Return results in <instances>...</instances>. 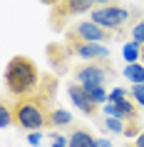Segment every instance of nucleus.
<instances>
[{
	"label": "nucleus",
	"instance_id": "nucleus-24",
	"mask_svg": "<svg viewBox=\"0 0 144 147\" xmlns=\"http://www.w3.org/2000/svg\"><path fill=\"white\" fill-rule=\"evenodd\" d=\"M134 147H144V132H139V137L134 140Z\"/></svg>",
	"mask_w": 144,
	"mask_h": 147
},
{
	"label": "nucleus",
	"instance_id": "nucleus-25",
	"mask_svg": "<svg viewBox=\"0 0 144 147\" xmlns=\"http://www.w3.org/2000/svg\"><path fill=\"white\" fill-rule=\"evenodd\" d=\"M42 3H47V5H60V0H42Z\"/></svg>",
	"mask_w": 144,
	"mask_h": 147
},
{
	"label": "nucleus",
	"instance_id": "nucleus-17",
	"mask_svg": "<svg viewBox=\"0 0 144 147\" xmlns=\"http://www.w3.org/2000/svg\"><path fill=\"white\" fill-rule=\"evenodd\" d=\"M129 97L137 102V107H144V82H142V85H132Z\"/></svg>",
	"mask_w": 144,
	"mask_h": 147
},
{
	"label": "nucleus",
	"instance_id": "nucleus-10",
	"mask_svg": "<svg viewBox=\"0 0 144 147\" xmlns=\"http://www.w3.org/2000/svg\"><path fill=\"white\" fill-rule=\"evenodd\" d=\"M114 110H117L114 117H119V120H124V122H137V102L132 100V97L114 102Z\"/></svg>",
	"mask_w": 144,
	"mask_h": 147
},
{
	"label": "nucleus",
	"instance_id": "nucleus-3",
	"mask_svg": "<svg viewBox=\"0 0 144 147\" xmlns=\"http://www.w3.org/2000/svg\"><path fill=\"white\" fill-rule=\"evenodd\" d=\"M132 15H134V10L117 3V5H107V8H94L90 13V20L97 23L99 28H104V30H122Z\"/></svg>",
	"mask_w": 144,
	"mask_h": 147
},
{
	"label": "nucleus",
	"instance_id": "nucleus-6",
	"mask_svg": "<svg viewBox=\"0 0 144 147\" xmlns=\"http://www.w3.org/2000/svg\"><path fill=\"white\" fill-rule=\"evenodd\" d=\"M67 50L70 55H77L82 60L90 62H104L109 57V50H107L104 42H80V40H67Z\"/></svg>",
	"mask_w": 144,
	"mask_h": 147
},
{
	"label": "nucleus",
	"instance_id": "nucleus-13",
	"mask_svg": "<svg viewBox=\"0 0 144 147\" xmlns=\"http://www.w3.org/2000/svg\"><path fill=\"white\" fill-rule=\"evenodd\" d=\"M122 75H124V80H129L132 85H142V82H144V62H134V65H124Z\"/></svg>",
	"mask_w": 144,
	"mask_h": 147
},
{
	"label": "nucleus",
	"instance_id": "nucleus-7",
	"mask_svg": "<svg viewBox=\"0 0 144 147\" xmlns=\"http://www.w3.org/2000/svg\"><path fill=\"white\" fill-rule=\"evenodd\" d=\"M94 8V0H60V5H55V23L60 25L65 15H80Z\"/></svg>",
	"mask_w": 144,
	"mask_h": 147
},
{
	"label": "nucleus",
	"instance_id": "nucleus-26",
	"mask_svg": "<svg viewBox=\"0 0 144 147\" xmlns=\"http://www.w3.org/2000/svg\"><path fill=\"white\" fill-rule=\"evenodd\" d=\"M142 62H144V50H142Z\"/></svg>",
	"mask_w": 144,
	"mask_h": 147
},
{
	"label": "nucleus",
	"instance_id": "nucleus-2",
	"mask_svg": "<svg viewBox=\"0 0 144 147\" xmlns=\"http://www.w3.org/2000/svg\"><path fill=\"white\" fill-rule=\"evenodd\" d=\"M13 115H15V125H20L23 130L40 132L42 127H50L47 125L50 110L45 107V102L40 97H23V100H17L15 107H13Z\"/></svg>",
	"mask_w": 144,
	"mask_h": 147
},
{
	"label": "nucleus",
	"instance_id": "nucleus-20",
	"mask_svg": "<svg viewBox=\"0 0 144 147\" xmlns=\"http://www.w3.org/2000/svg\"><path fill=\"white\" fill-rule=\"evenodd\" d=\"M50 137H52V142H50V147H67V145H70V137H65V135H60V132H52Z\"/></svg>",
	"mask_w": 144,
	"mask_h": 147
},
{
	"label": "nucleus",
	"instance_id": "nucleus-9",
	"mask_svg": "<svg viewBox=\"0 0 144 147\" xmlns=\"http://www.w3.org/2000/svg\"><path fill=\"white\" fill-rule=\"evenodd\" d=\"M67 147H97V137H94L90 130L77 127V130H72V135H70V145Z\"/></svg>",
	"mask_w": 144,
	"mask_h": 147
},
{
	"label": "nucleus",
	"instance_id": "nucleus-19",
	"mask_svg": "<svg viewBox=\"0 0 144 147\" xmlns=\"http://www.w3.org/2000/svg\"><path fill=\"white\" fill-rule=\"evenodd\" d=\"M127 95H129V90H124V87H112L109 90V100L107 102H119V100H127Z\"/></svg>",
	"mask_w": 144,
	"mask_h": 147
},
{
	"label": "nucleus",
	"instance_id": "nucleus-14",
	"mask_svg": "<svg viewBox=\"0 0 144 147\" xmlns=\"http://www.w3.org/2000/svg\"><path fill=\"white\" fill-rule=\"evenodd\" d=\"M67 55H70L67 42H65V45H57V42H50V45H47V57H50V62H52L55 67L67 60Z\"/></svg>",
	"mask_w": 144,
	"mask_h": 147
},
{
	"label": "nucleus",
	"instance_id": "nucleus-18",
	"mask_svg": "<svg viewBox=\"0 0 144 147\" xmlns=\"http://www.w3.org/2000/svg\"><path fill=\"white\" fill-rule=\"evenodd\" d=\"M132 40L139 42V45H144V18L139 23H134V28H132Z\"/></svg>",
	"mask_w": 144,
	"mask_h": 147
},
{
	"label": "nucleus",
	"instance_id": "nucleus-23",
	"mask_svg": "<svg viewBox=\"0 0 144 147\" xmlns=\"http://www.w3.org/2000/svg\"><path fill=\"white\" fill-rule=\"evenodd\" d=\"M97 147H112V142L107 137H97Z\"/></svg>",
	"mask_w": 144,
	"mask_h": 147
},
{
	"label": "nucleus",
	"instance_id": "nucleus-1",
	"mask_svg": "<svg viewBox=\"0 0 144 147\" xmlns=\"http://www.w3.org/2000/svg\"><path fill=\"white\" fill-rule=\"evenodd\" d=\"M40 82V72H38V65L25 57V55H15L13 60L5 65V85L8 90L15 97H27V95L38 87Z\"/></svg>",
	"mask_w": 144,
	"mask_h": 147
},
{
	"label": "nucleus",
	"instance_id": "nucleus-16",
	"mask_svg": "<svg viewBox=\"0 0 144 147\" xmlns=\"http://www.w3.org/2000/svg\"><path fill=\"white\" fill-rule=\"evenodd\" d=\"M13 122H15V115H13V110H10L8 105L3 102V105H0V127H3V130H8Z\"/></svg>",
	"mask_w": 144,
	"mask_h": 147
},
{
	"label": "nucleus",
	"instance_id": "nucleus-21",
	"mask_svg": "<svg viewBox=\"0 0 144 147\" xmlns=\"http://www.w3.org/2000/svg\"><path fill=\"white\" fill-rule=\"evenodd\" d=\"M40 142H42V135L40 132H27V145L30 147H40Z\"/></svg>",
	"mask_w": 144,
	"mask_h": 147
},
{
	"label": "nucleus",
	"instance_id": "nucleus-8",
	"mask_svg": "<svg viewBox=\"0 0 144 147\" xmlns=\"http://www.w3.org/2000/svg\"><path fill=\"white\" fill-rule=\"evenodd\" d=\"M67 97L72 100V105H75L82 115H87V117H92L94 115V105L90 102V97H87V92H84V87L82 85H77V82H70L67 85Z\"/></svg>",
	"mask_w": 144,
	"mask_h": 147
},
{
	"label": "nucleus",
	"instance_id": "nucleus-11",
	"mask_svg": "<svg viewBox=\"0 0 144 147\" xmlns=\"http://www.w3.org/2000/svg\"><path fill=\"white\" fill-rule=\"evenodd\" d=\"M47 125L55 127V130H60V127H70V125H72V112L65 110V107L50 110V115H47Z\"/></svg>",
	"mask_w": 144,
	"mask_h": 147
},
{
	"label": "nucleus",
	"instance_id": "nucleus-22",
	"mask_svg": "<svg viewBox=\"0 0 144 147\" xmlns=\"http://www.w3.org/2000/svg\"><path fill=\"white\" fill-rule=\"evenodd\" d=\"M107 5H117V0H94V8H107Z\"/></svg>",
	"mask_w": 144,
	"mask_h": 147
},
{
	"label": "nucleus",
	"instance_id": "nucleus-12",
	"mask_svg": "<svg viewBox=\"0 0 144 147\" xmlns=\"http://www.w3.org/2000/svg\"><path fill=\"white\" fill-rule=\"evenodd\" d=\"M142 50H144V45H139V42H134V40H129V42L122 45V57H124L127 65L142 62Z\"/></svg>",
	"mask_w": 144,
	"mask_h": 147
},
{
	"label": "nucleus",
	"instance_id": "nucleus-15",
	"mask_svg": "<svg viewBox=\"0 0 144 147\" xmlns=\"http://www.w3.org/2000/svg\"><path fill=\"white\" fill-rule=\"evenodd\" d=\"M104 130L114 132V135H124V132H127V122L119 120V117H107L104 120Z\"/></svg>",
	"mask_w": 144,
	"mask_h": 147
},
{
	"label": "nucleus",
	"instance_id": "nucleus-4",
	"mask_svg": "<svg viewBox=\"0 0 144 147\" xmlns=\"http://www.w3.org/2000/svg\"><path fill=\"white\" fill-rule=\"evenodd\" d=\"M109 38H112V32H107L104 28H99L92 20L75 23L67 32V40H80V42H107Z\"/></svg>",
	"mask_w": 144,
	"mask_h": 147
},
{
	"label": "nucleus",
	"instance_id": "nucleus-5",
	"mask_svg": "<svg viewBox=\"0 0 144 147\" xmlns=\"http://www.w3.org/2000/svg\"><path fill=\"white\" fill-rule=\"evenodd\" d=\"M109 78V67L104 62H90L75 70V82L82 87H94V85H104Z\"/></svg>",
	"mask_w": 144,
	"mask_h": 147
}]
</instances>
